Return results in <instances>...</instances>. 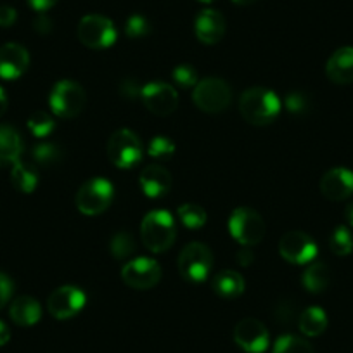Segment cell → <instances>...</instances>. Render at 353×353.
I'll list each match as a JSON object with an SVG mask.
<instances>
[{
    "label": "cell",
    "instance_id": "cell-17",
    "mask_svg": "<svg viewBox=\"0 0 353 353\" xmlns=\"http://www.w3.org/2000/svg\"><path fill=\"white\" fill-rule=\"evenodd\" d=\"M194 33L201 43L215 46L225 35V18L215 9H205L196 18Z\"/></svg>",
    "mask_w": 353,
    "mask_h": 353
},
{
    "label": "cell",
    "instance_id": "cell-4",
    "mask_svg": "<svg viewBox=\"0 0 353 353\" xmlns=\"http://www.w3.org/2000/svg\"><path fill=\"white\" fill-rule=\"evenodd\" d=\"M114 198V189L113 184L106 179H90V181L85 182L77 192V198H74V205L80 210L83 215L94 216L101 215V213L106 212L111 206Z\"/></svg>",
    "mask_w": 353,
    "mask_h": 353
},
{
    "label": "cell",
    "instance_id": "cell-5",
    "mask_svg": "<svg viewBox=\"0 0 353 353\" xmlns=\"http://www.w3.org/2000/svg\"><path fill=\"white\" fill-rule=\"evenodd\" d=\"M87 94L83 87L73 80H59L50 90L49 106L59 118H74L83 111Z\"/></svg>",
    "mask_w": 353,
    "mask_h": 353
},
{
    "label": "cell",
    "instance_id": "cell-46",
    "mask_svg": "<svg viewBox=\"0 0 353 353\" xmlns=\"http://www.w3.org/2000/svg\"><path fill=\"white\" fill-rule=\"evenodd\" d=\"M232 2L237 6H251L254 2H258V0H232Z\"/></svg>",
    "mask_w": 353,
    "mask_h": 353
},
{
    "label": "cell",
    "instance_id": "cell-29",
    "mask_svg": "<svg viewBox=\"0 0 353 353\" xmlns=\"http://www.w3.org/2000/svg\"><path fill=\"white\" fill-rule=\"evenodd\" d=\"M179 220L184 223L188 229H201L206 223V212L203 206L194 205V203H185L176 212Z\"/></svg>",
    "mask_w": 353,
    "mask_h": 353
},
{
    "label": "cell",
    "instance_id": "cell-25",
    "mask_svg": "<svg viewBox=\"0 0 353 353\" xmlns=\"http://www.w3.org/2000/svg\"><path fill=\"white\" fill-rule=\"evenodd\" d=\"M298 325L305 336L315 338L327 329V315L321 307H308L307 310L301 312Z\"/></svg>",
    "mask_w": 353,
    "mask_h": 353
},
{
    "label": "cell",
    "instance_id": "cell-23",
    "mask_svg": "<svg viewBox=\"0 0 353 353\" xmlns=\"http://www.w3.org/2000/svg\"><path fill=\"white\" fill-rule=\"evenodd\" d=\"M301 283H303L305 290L308 293H324L329 284H331V269L322 261H314V263L308 265V269L303 272Z\"/></svg>",
    "mask_w": 353,
    "mask_h": 353
},
{
    "label": "cell",
    "instance_id": "cell-3",
    "mask_svg": "<svg viewBox=\"0 0 353 353\" xmlns=\"http://www.w3.org/2000/svg\"><path fill=\"white\" fill-rule=\"evenodd\" d=\"M192 101L205 113H222L232 103V88L222 78H205L192 90Z\"/></svg>",
    "mask_w": 353,
    "mask_h": 353
},
{
    "label": "cell",
    "instance_id": "cell-36",
    "mask_svg": "<svg viewBox=\"0 0 353 353\" xmlns=\"http://www.w3.org/2000/svg\"><path fill=\"white\" fill-rule=\"evenodd\" d=\"M294 315H296V308H294V303L291 300H281L274 307V317L279 324L290 325L294 321Z\"/></svg>",
    "mask_w": 353,
    "mask_h": 353
},
{
    "label": "cell",
    "instance_id": "cell-31",
    "mask_svg": "<svg viewBox=\"0 0 353 353\" xmlns=\"http://www.w3.org/2000/svg\"><path fill=\"white\" fill-rule=\"evenodd\" d=\"M54 127H56V125H54L52 117H50L49 113H46V111H35V113L28 118V128L35 137H47V135L52 134Z\"/></svg>",
    "mask_w": 353,
    "mask_h": 353
},
{
    "label": "cell",
    "instance_id": "cell-38",
    "mask_svg": "<svg viewBox=\"0 0 353 353\" xmlns=\"http://www.w3.org/2000/svg\"><path fill=\"white\" fill-rule=\"evenodd\" d=\"M12 293H14V283L8 274L0 272V310L8 305Z\"/></svg>",
    "mask_w": 353,
    "mask_h": 353
},
{
    "label": "cell",
    "instance_id": "cell-22",
    "mask_svg": "<svg viewBox=\"0 0 353 353\" xmlns=\"http://www.w3.org/2000/svg\"><path fill=\"white\" fill-rule=\"evenodd\" d=\"M213 291L223 300H234L244 293V279L239 272L222 270L213 277Z\"/></svg>",
    "mask_w": 353,
    "mask_h": 353
},
{
    "label": "cell",
    "instance_id": "cell-32",
    "mask_svg": "<svg viewBox=\"0 0 353 353\" xmlns=\"http://www.w3.org/2000/svg\"><path fill=\"white\" fill-rule=\"evenodd\" d=\"M151 23L142 14H132L125 23V35L128 39H144L151 35Z\"/></svg>",
    "mask_w": 353,
    "mask_h": 353
},
{
    "label": "cell",
    "instance_id": "cell-40",
    "mask_svg": "<svg viewBox=\"0 0 353 353\" xmlns=\"http://www.w3.org/2000/svg\"><path fill=\"white\" fill-rule=\"evenodd\" d=\"M33 28H35V32L40 33V35H49V33L52 32L54 25L46 14H40L37 16L35 21H33Z\"/></svg>",
    "mask_w": 353,
    "mask_h": 353
},
{
    "label": "cell",
    "instance_id": "cell-12",
    "mask_svg": "<svg viewBox=\"0 0 353 353\" xmlns=\"http://www.w3.org/2000/svg\"><path fill=\"white\" fill-rule=\"evenodd\" d=\"M141 99L148 111L156 117H168L179 106V96L172 85L165 81H152L142 87Z\"/></svg>",
    "mask_w": 353,
    "mask_h": 353
},
{
    "label": "cell",
    "instance_id": "cell-1",
    "mask_svg": "<svg viewBox=\"0 0 353 353\" xmlns=\"http://www.w3.org/2000/svg\"><path fill=\"white\" fill-rule=\"evenodd\" d=\"M241 117L251 125L265 127L270 125L281 113V101L276 92L263 87H253L244 90L239 99Z\"/></svg>",
    "mask_w": 353,
    "mask_h": 353
},
{
    "label": "cell",
    "instance_id": "cell-11",
    "mask_svg": "<svg viewBox=\"0 0 353 353\" xmlns=\"http://www.w3.org/2000/svg\"><path fill=\"white\" fill-rule=\"evenodd\" d=\"M279 253L286 261L294 265H307L315 260L319 253L317 243L301 230H291L279 241Z\"/></svg>",
    "mask_w": 353,
    "mask_h": 353
},
{
    "label": "cell",
    "instance_id": "cell-13",
    "mask_svg": "<svg viewBox=\"0 0 353 353\" xmlns=\"http://www.w3.org/2000/svg\"><path fill=\"white\" fill-rule=\"evenodd\" d=\"M234 341L246 353H263L270 345V334L256 319H243L234 327Z\"/></svg>",
    "mask_w": 353,
    "mask_h": 353
},
{
    "label": "cell",
    "instance_id": "cell-9",
    "mask_svg": "<svg viewBox=\"0 0 353 353\" xmlns=\"http://www.w3.org/2000/svg\"><path fill=\"white\" fill-rule=\"evenodd\" d=\"M78 40L88 49H108L117 42V28L106 16L88 14L78 23Z\"/></svg>",
    "mask_w": 353,
    "mask_h": 353
},
{
    "label": "cell",
    "instance_id": "cell-10",
    "mask_svg": "<svg viewBox=\"0 0 353 353\" xmlns=\"http://www.w3.org/2000/svg\"><path fill=\"white\" fill-rule=\"evenodd\" d=\"M121 279L132 290L145 291L154 288L161 281V267L151 258H135L127 261L121 269Z\"/></svg>",
    "mask_w": 353,
    "mask_h": 353
},
{
    "label": "cell",
    "instance_id": "cell-16",
    "mask_svg": "<svg viewBox=\"0 0 353 353\" xmlns=\"http://www.w3.org/2000/svg\"><path fill=\"white\" fill-rule=\"evenodd\" d=\"M30 66V54L19 43H6L0 47V78L16 80Z\"/></svg>",
    "mask_w": 353,
    "mask_h": 353
},
{
    "label": "cell",
    "instance_id": "cell-7",
    "mask_svg": "<svg viewBox=\"0 0 353 353\" xmlns=\"http://www.w3.org/2000/svg\"><path fill=\"white\" fill-rule=\"evenodd\" d=\"M106 151L108 158L117 168L128 170L141 163L144 148H142V142L137 134L128 128H120L110 137Z\"/></svg>",
    "mask_w": 353,
    "mask_h": 353
},
{
    "label": "cell",
    "instance_id": "cell-33",
    "mask_svg": "<svg viewBox=\"0 0 353 353\" xmlns=\"http://www.w3.org/2000/svg\"><path fill=\"white\" fill-rule=\"evenodd\" d=\"M148 151L151 158L166 161V159H170L175 154V144L168 137H165V135H158V137H154L149 142Z\"/></svg>",
    "mask_w": 353,
    "mask_h": 353
},
{
    "label": "cell",
    "instance_id": "cell-30",
    "mask_svg": "<svg viewBox=\"0 0 353 353\" xmlns=\"http://www.w3.org/2000/svg\"><path fill=\"white\" fill-rule=\"evenodd\" d=\"M134 250L135 241L134 237H132V234L121 230V232H117L111 237L110 251L114 258H118V260H127L128 256H132Z\"/></svg>",
    "mask_w": 353,
    "mask_h": 353
},
{
    "label": "cell",
    "instance_id": "cell-14",
    "mask_svg": "<svg viewBox=\"0 0 353 353\" xmlns=\"http://www.w3.org/2000/svg\"><path fill=\"white\" fill-rule=\"evenodd\" d=\"M85 296L83 291L77 286H61L54 291L47 300V308H49L50 315L59 321H66V319L74 317L81 308L85 307Z\"/></svg>",
    "mask_w": 353,
    "mask_h": 353
},
{
    "label": "cell",
    "instance_id": "cell-18",
    "mask_svg": "<svg viewBox=\"0 0 353 353\" xmlns=\"http://www.w3.org/2000/svg\"><path fill=\"white\" fill-rule=\"evenodd\" d=\"M139 184H141V189L148 198L158 199L168 194L170 189H172L173 179L172 173L163 165H148L141 172Z\"/></svg>",
    "mask_w": 353,
    "mask_h": 353
},
{
    "label": "cell",
    "instance_id": "cell-39",
    "mask_svg": "<svg viewBox=\"0 0 353 353\" xmlns=\"http://www.w3.org/2000/svg\"><path fill=\"white\" fill-rule=\"evenodd\" d=\"M16 18H18V14H16L14 8H11V6H0V26L8 28V26L14 25Z\"/></svg>",
    "mask_w": 353,
    "mask_h": 353
},
{
    "label": "cell",
    "instance_id": "cell-27",
    "mask_svg": "<svg viewBox=\"0 0 353 353\" xmlns=\"http://www.w3.org/2000/svg\"><path fill=\"white\" fill-rule=\"evenodd\" d=\"M329 248L336 256H348L353 251V234L348 227H336L334 232L329 237Z\"/></svg>",
    "mask_w": 353,
    "mask_h": 353
},
{
    "label": "cell",
    "instance_id": "cell-34",
    "mask_svg": "<svg viewBox=\"0 0 353 353\" xmlns=\"http://www.w3.org/2000/svg\"><path fill=\"white\" fill-rule=\"evenodd\" d=\"M284 104H286V110L290 111L293 117H305L312 108L310 97H308L305 92L288 94Z\"/></svg>",
    "mask_w": 353,
    "mask_h": 353
},
{
    "label": "cell",
    "instance_id": "cell-19",
    "mask_svg": "<svg viewBox=\"0 0 353 353\" xmlns=\"http://www.w3.org/2000/svg\"><path fill=\"white\" fill-rule=\"evenodd\" d=\"M325 74L331 81L339 85L353 81V47H341L329 57Z\"/></svg>",
    "mask_w": 353,
    "mask_h": 353
},
{
    "label": "cell",
    "instance_id": "cell-41",
    "mask_svg": "<svg viewBox=\"0 0 353 353\" xmlns=\"http://www.w3.org/2000/svg\"><path fill=\"white\" fill-rule=\"evenodd\" d=\"M254 260V254L251 251V246H243L239 251H237V263L246 267V265H251Z\"/></svg>",
    "mask_w": 353,
    "mask_h": 353
},
{
    "label": "cell",
    "instance_id": "cell-42",
    "mask_svg": "<svg viewBox=\"0 0 353 353\" xmlns=\"http://www.w3.org/2000/svg\"><path fill=\"white\" fill-rule=\"evenodd\" d=\"M30 8L37 12H46L57 4V0H28Z\"/></svg>",
    "mask_w": 353,
    "mask_h": 353
},
{
    "label": "cell",
    "instance_id": "cell-45",
    "mask_svg": "<svg viewBox=\"0 0 353 353\" xmlns=\"http://www.w3.org/2000/svg\"><path fill=\"white\" fill-rule=\"evenodd\" d=\"M345 216H346V222H348L350 225L353 227V203H352V205L346 206V210H345Z\"/></svg>",
    "mask_w": 353,
    "mask_h": 353
},
{
    "label": "cell",
    "instance_id": "cell-37",
    "mask_svg": "<svg viewBox=\"0 0 353 353\" xmlns=\"http://www.w3.org/2000/svg\"><path fill=\"white\" fill-rule=\"evenodd\" d=\"M118 88H120V96L128 101L137 99V97H141L142 94V87L137 81V78H125V80H121L120 87Z\"/></svg>",
    "mask_w": 353,
    "mask_h": 353
},
{
    "label": "cell",
    "instance_id": "cell-2",
    "mask_svg": "<svg viewBox=\"0 0 353 353\" xmlns=\"http://www.w3.org/2000/svg\"><path fill=\"white\" fill-rule=\"evenodd\" d=\"M141 237L144 246L152 253L168 251L176 239V227L172 215L165 210L149 212L142 220Z\"/></svg>",
    "mask_w": 353,
    "mask_h": 353
},
{
    "label": "cell",
    "instance_id": "cell-24",
    "mask_svg": "<svg viewBox=\"0 0 353 353\" xmlns=\"http://www.w3.org/2000/svg\"><path fill=\"white\" fill-rule=\"evenodd\" d=\"M11 182L16 191L32 194L37 189V185H39V172H37V166L30 165V163H23L21 159H18L12 165Z\"/></svg>",
    "mask_w": 353,
    "mask_h": 353
},
{
    "label": "cell",
    "instance_id": "cell-44",
    "mask_svg": "<svg viewBox=\"0 0 353 353\" xmlns=\"http://www.w3.org/2000/svg\"><path fill=\"white\" fill-rule=\"evenodd\" d=\"M8 106H9L8 96H6L4 88L0 87V117H4V113L8 111Z\"/></svg>",
    "mask_w": 353,
    "mask_h": 353
},
{
    "label": "cell",
    "instance_id": "cell-47",
    "mask_svg": "<svg viewBox=\"0 0 353 353\" xmlns=\"http://www.w3.org/2000/svg\"><path fill=\"white\" fill-rule=\"evenodd\" d=\"M199 2H203V4H213L216 0H199Z\"/></svg>",
    "mask_w": 353,
    "mask_h": 353
},
{
    "label": "cell",
    "instance_id": "cell-15",
    "mask_svg": "<svg viewBox=\"0 0 353 353\" xmlns=\"http://www.w3.org/2000/svg\"><path fill=\"white\" fill-rule=\"evenodd\" d=\"M321 192L329 201H345L353 194V172L348 168H332L321 179Z\"/></svg>",
    "mask_w": 353,
    "mask_h": 353
},
{
    "label": "cell",
    "instance_id": "cell-28",
    "mask_svg": "<svg viewBox=\"0 0 353 353\" xmlns=\"http://www.w3.org/2000/svg\"><path fill=\"white\" fill-rule=\"evenodd\" d=\"M33 161L39 166H52L57 165L63 158V151L57 144L52 142H42V144H37L32 151Z\"/></svg>",
    "mask_w": 353,
    "mask_h": 353
},
{
    "label": "cell",
    "instance_id": "cell-6",
    "mask_svg": "<svg viewBox=\"0 0 353 353\" xmlns=\"http://www.w3.org/2000/svg\"><path fill=\"white\" fill-rule=\"evenodd\" d=\"M213 269V253L206 244L189 243L179 254V272L188 283H203Z\"/></svg>",
    "mask_w": 353,
    "mask_h": 353
},
{
    "label": "cell",
    "instance_id": "cell-26",
    "mask_svg": "<svg viewBox=\"0 0 353 353\" xmlns=\"http://www.w3.org/2000/svg\"><path fill=\"white\" fill-rule=\"evenodd\" d=\"M272 353H315V350L307 339L300 336L284 334L276 341Z\"/></svg>",
    "mask_w": 353,
    "mask_h": 353
},
{
    "label": "cell",
    "instance_id": "cell-35",
    "mask_svg": "<svg viewBox=\"0 0 353 353\" xmlns=\"http://www.w3.org/2000/svg\"><path fill=\"white\" fill-rule=\"evenodd\" d=\"M172 78L173 81L182 88H194L199 81L198 71H196L191 64H179V66L172 71Z\"/></svg>",
    "mask_w": 353,
    "mask_h": 353
},
{
    "label": "cell",
    "instance_id": "cell-20",
    "mask_svg": "<svg viewBox=\"0 0 353 353\" xmlns=\"http://www.w3.org/2000/svg\"><path fill=\"white\" fill-rule=\"evenodd\" d=\"M9 315H11L14 324L28 327V325H35L40 321L42 307L33 296H19L12 301L11 308H9Z\"/></svg>",
    "mask_w": 353,
    "mask_h": 353
},
{
    "label": "cell",
    "instance_id": "cell-21",
    "mask_svg": "<svg viewBox=\"0 0 353 353\" xmlns=\"http://www.w3.org/2000/svg\"><path fill=\"white\" fill-rule=\"evenodd\" d=\"M23 154V141L9 125H0V166L14 165Z\"/></svg>",
    "mask_w": 353,
    "mask_h": 353
},
{
    "label": "cell",
    "instance_id": "cell-43",
    "mask_svg": "<svg viewBox=\"0 0 353 353\" xmlns=\"http://www.w3.org/2000/svg\"><path fill=\"white\" fill-rule=\"evenodd\" d=\"M9 339H11V331H9L8 324L0 321V346L8 345Z\"/></svg>",
    "mask_w": 353,
    "mask_h": 353
},
{
    "label": "cell",
    "instance_id": "cell-8",
    "mask_svg": "<svg viewBox=\"0 0 353 353\" xmlns=\"http://www.w3.org/2000/svg\"><path fill=\"white\" fill-rule=\"evenodd\" d=\"M229 232L241 246H254L265 237L267 227L260 213L248 206H241L230 215Z\"/></svg>",
    "mask_w": 353,
    "mask_h": 353
}]
</instances>
